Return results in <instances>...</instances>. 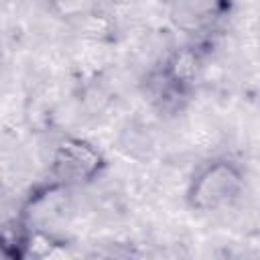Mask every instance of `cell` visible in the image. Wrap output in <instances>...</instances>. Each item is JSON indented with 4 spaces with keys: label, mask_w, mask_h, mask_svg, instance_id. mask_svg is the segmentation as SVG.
I'll list each match as a JSON object with an SVG mask.
<instances>
[{
    "label": "cell",
    "mask_w": 260,
    "mask_h": 260,
    "mask_svg": "<svg viewBox=\"0 0 260 260\" xmlns=\"http://www.w3.org/2000/svg\"><path fill=\"white\" fill-rule=\"evenodd\" d=\"M104 156L100 150L81 138H65L53 152V175L63 183H85L100 175Z\"/></svg>",
    "instance_id": "7a4b0ae2"
},
{
    "label": "cell",
    "mask_w": 260,
    "mask_h": 260,
    "mask_svg": "<svg viewBox=\"0 0 260 260\" xmlns=\"http://www.w3.org/2000/svg\"><path fill=\"white\" fill-rule=\"evenodd\" d=\"M197 71H199V51L193 47H183L177 49L167 59L162 69V79L177 91H183L195 81Z\"/></svg>",
    "instance_id": "3957f363"
},
{
    "label": "cell",
    "mask_w": 260,
    "mask_h": 260,
    "mask_svg": "<svg viewBox=\"0 0 260 260\" xmlns=\"http://www.w3.org/2000/svg\"><path fill=\"white\" fill-rule=\"evenodd\" d=\"M28 256L37 260H73L67 246L49 234L43 232H30L28 236Z\"/></svg>",
    "instance_id": "5b68a950"
},
{
    "label": "cell",
    "mask_w": 260,
    "mask_h": 260,
    "mask_svg": "<svg viewBox=\"0 0 260 260\" xmlns=\"http://www.w3.org/2000/svg\"><path fill=\"white\" fill-rule=\"evenodd\" d=\"M242 189V171L230 160H213L193 177L187 191V201L197 211H215L234 203Z\"/></svg>",
    "instance_id": "6da1fadb"
},
{
    "label": "cell",
    "mask_w": 260,
    "mask_h": 260,
    "mask_svg": "<svg viewBox=\"0 0 260 260\" xmlns=\"http://www.w3.org/2000/svg\"><path fill=\"white\" fill-rule=\"evenodd\" d=\"M28 236L30 232L12 221L0 228V254L6 260H26L28 258Z\"/></svg>",
    "instance_id": "277c9868"
}]
</instances>
